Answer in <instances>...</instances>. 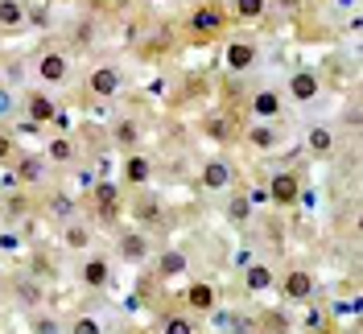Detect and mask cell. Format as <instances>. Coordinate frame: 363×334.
<instances>
[{
    "mask_svg": "<svg viewBox=\"0 0 363 334\" xmlns=\"http://www.w3.org/2000/svg\"><path fill=\"white\" fill-rule=\"evenodd\" d=\"M67 334H104V322L91 318V313H79V318L67 326Z\"/></svg>",
    "mask_w": 363,
    "mask_h": 334,
    "instance_id": "f1b7e54d",
    "label": "cell"
},
{
    "mask_svg": "<svg viewBox=\"0 0 363 334\" xmlns=\"http://www.w3.org/2000/svg\"><path fill=\"white\" fill-rule=\"evenodd\" d=\"M330 9H335V13H355L359 0H330Z\"/></svg>",
    "mask_w": 363,
    "mask_h": 334,
    "instance_id": "8d00e7d4",
    "label": "cell"
},
{
    "mask_svg": "<svg viewBox=\"0 0 363 334\" xmlns=\"http://www.w3.org/2000/svg\"><path fill=\"white\" fill-rule=\"evenodd\" d=\"M269 202L272 206H294L297 199H301V178L297 174H289V169H281V174H272L269 178Z\"/></svg>",
    "mask_w": 363,
    "mask_h": 334,
    "instance_id": "52a82bcc",
    "label": "cell"
},
{
    "mask_svg": "<svg viewBox=\"0 0 363 334\" xmlns=\"http://www.w3.org/2000/svg\"><path fill=\"white\" fill-rule=\"evenodd\" d=\"M149 4H165V0H149Z\"/></svg>",
    "mask_w": 363,
    "mask_h": 334,
    "instance_id": "ab89813d",
    "label": "cell"
},
{
    "mask_svg": "<svg viewBox=\"0 0 363 334\" xmlns=\"http://www.w3.org/2000/svg\"><path fill=\"white\" fill-rule=\"evenodd\" d=\"M45 165H50V161H45L42 153H25L21 161H17V169H13V174H17L21 186H38V182L45 178Z\"/></svg>",
    "mask_w": 363,
    "mask_h": 334,
    "instance_id": "ac0fdd59",
    "label": "cell"
},
{
    "mask_svg": "<svg viewBox=\"0 0 363 334\" xmlns=\"http://www.w3.org/2000/svg\"><path fill=\"white\" fill-rule=\"evenodd\" d=\"M272 281H277V272H272L264 260H252V265H244V289H248V293H269Z\"/></svg>",
    "mask_w": 363,
    "mask_h": 334,
    "instance_id": "2e32d148",
    "label": "cell"
},
{
    "mask_svg": "<svg viewBox=\"0 0 363 334\" xmlns=\"http://www.w3.org/2000/svg\"><path fill=\"white\" fill-rule=\"evenodd\" d=\"M0 289H4V285H0Z\"/></svg>",
    "mask_w": 363,
    "mask_h": 334,
    "instance_id": "60d3db41",
    "label": "cell"
},
{
    "mask_svg": "<svg viewBox=\"0 0 363 334\" xmlns=\"http://www.w3.org/2000/svg\"><path fill=\"white\" fill-rule=\"evenodd\" d=\"M74 153H79V149H74V140H70V136H50L42 157H45V161H54V165H70Z\"/></svg>",
    "mask_w": 363,
    "mask_h": 334,
    "instance_id": "ffe728a7",
    "label": "cell"
},
{
    "mask_svg": "<svg viewBox=\"0 0 363 334\" xmlns=\"http://www.w3.org/2000/svg\"><path fill=\"white\" fill-rule=\"evenodd\" d=\"M215 297H219V293H215V285L194 281V285L186 289V306H190V310H199V313H211V310H215Z\"/></svg>",
    "mask_w": 363,
    "mask_h": 334,
    "instance_id": "d6986e66",
    "label": "cell"
},
{
    "mask_svg": "<svg viewBox=\"0 0 363 334\" xmlns=\"http://www.w3.org/2000/svg\"><path fill=\"white\" fill-rule=\"evenodd\" d=\"M203 136H211V140H227V136H231V120H227L223 111L203 116Z\"/></svg>",
    "mask_w": 363,
    "mask_h": 334,
    "instance_id": "484cf974",
    "label": "cell"
},
{
    "mask_svg": "<svg viewBox=\"0 0 363 334\" xmlns=\"http://www.w3.org/2000/svg\"><path fill=\"white\" fill-rule=\"evenodd\" d=\"M29 334H67V326H62V318H54V313H33V318H29Z\"/></svg>",
    "mask_w": 363,
    "mask_h": 334,
    "instance_id": "4316f807",
    "label": "cell"
},
{
    "mask_svg": "<svg viewBox=\"0 0 363 334\" xmlns=\"http://www.w3.org/2000/svg\"><path fill=\"white\" fill-rule=\"evenodd\" d=\"M13 111H17V95H13V87L0 83V120H9Z\"/></svg>",
    "mask_w": 363,
    "mask_h": 334,
    "instance_id": "4dcf8cb0",
    "label": "cell"
},
{
    "mask_svg": "<svg viewBox=\"0 0 363 334\" xmlns=\"http://www.w3.org/2000/svg\"><path fill=\"white\" fill-rule=\"evenodd\" d=\"M227 219H231V223H248V219H252V202H248V199L227 202Z\"/></svg>",
    "mask_w": 363,
    "mask_h": 334,
    "instance_id": "f546056e",
    "label": "cell"
},
{
    "mask_svg": "<svg viewBox=\"0 0 363 334\" xmlns=\"http://www.w3.org/2000/svg\"><path fill=\"white\" fill-rule=\"evenodd\" d=\"M79 281H83L87 289H108V285H112V265H108V256H87L83 268H79Z\"/></svg>",
    "mask_w": 363,
    "mask_h": 334,
    "instance_id": "8fae6325",
    "label": "cell"
},
{
    "mask_svg": "<svg viewBox=\"0 0 363 334\" xmlns=\"http://www.w3.org/2000/svg\"><path fill=\"white\" fill-rule=\"evenodd\" d=\"M50 211H54V215H58V219H74V202H70L67 199V194H58V199H54V202H50Z\"/></svg>",
    "mask_w": 363,
    "mask_h": 334,
    "instance_id": "1f68e13d",
    "label": "cell"
},
{
    "mask_svg": "<svg viewBox=\"0 0 363 334\" xmlns=\"http://www.w3.org/2000/svg\"><path fill=\"white\" fill-rule=\"evenodd\" d=\"M306 149L314 157H335L339 153V128L335 124H310L306 128Z\"/></svg>",
    "mask_w": 363,
    "mask_h": 334,
    "instance_id": "ba28073f",
    "label": "cell"
},
{
    "mask_svg": "<svg viewBox=\"0 0 363 334\" xmlns=\"http://www.w3.org/2000/svg\"><path fill=\"white\" fill-rule=\"evenodd\" d=\"M62 247H70V252H87L91 247V227L79 219H70L67 227H62Z\"/></svg>",
    "mask_w": 363,
    "mask_h": 334,
    "instance_id": "44dd1931",
    "label": "cell"
},
{
    "mask_svg": "<svg viewBox=\"0 0 363 334\" xmlns=\"http://www.w3.org/2000/svg\"><path fill=\"white\" fill-rule=\"evenodd\" d=\"M161 334H199V330H194V318H186V313H169V318L161 322Z\"/></svg>",
    "mask_w": 363,
    "mask_h": 334,
    "instance_id": "83f0119b",
    "label": "cell"
},
{
    "mask_svg": "<svg viewBox=\"0 0 363 334\" xmlns=\"http://www.w3.org/2000/svg\"><path fill=\"white\" fill-rule=\"evenodd\" d=\"M0 186H4V190H13V186H21V182H17V174H0Z\"/></svg>",
    "mask_w": 363,
    "mask_h": 334,
    "instance_id": "74e56055",
    "label": "cell"
},
{
    "mask_svg": "<svg viewBox=\"0 0 363 334\" xmlns=\"http://www.w3.org/2000/svg\"><path fill=\"white\" fill-rule=\"evenodd\" d=\"M120 256H124V265H145L149 260V235L145 231H128L120 240Z\"/></svg>",
    "mask_w": 363,
    "mask_h": 334,
    "instance_id": "e0dca14e",
    "label": "cell"
},
{
    "mask_svg": "<svg viewBox=\"0 0 363 334\" xmlns=\"http://www.w3.org/2000/svg\"><path fill=\"white\" fill-rule=\"evenodd\" d=\"M133 219L153 223V219H157V202H140V206H133Z\"/></svg>",
    "mask_w": 363,
    "mask_h": 334,
    "instance_id": "836d02e7",
    "label": "cell"
},
{
    "mask_svg": "<svg viewBox=\"0 0 363 334\" xmlns=\"http://www.w3.org/2000/svg\"><path fill=\"white\" fill-rule=\"evenodd\" d=\"M157 272L165 277V281L182 277V272H186V252H178V247H165V252L157 256Z\"/></svg>",
    "mask_w": 363,
    "mask_h": 334,
    "instance_id": "603a6c76",
    "label": "cell"
},
{
    "mask_svg": "<svg viewBox=\"0 0 363 334\" xmlns=\"http://www.w3.org/2000/svg\"><path fill=\"white\" fill-rule=\"evenodd\" d=\"M281 128L277 124H260V120H252V128H248V145L256 149V153H277L281 149Z\"/></svg>",
    "mask_w": 363,
    "mask_h": 334,
    "instance_id": "4fadbf2b",
    "label": "cell"
},
{
    "mask_svg": "<svg viewBox=\"0 0 363 334\" xmlns=\"http://www.w3.org/2000/svg\"><path fill=\"white\" fill-rule=\"evenodd\" d=\"M281 293H285V301H294V306H306L310 297L318 293V281L310 268H289L285 272V281H281Z\"/></svg>",
    "mask_w": 363,
    "mask_h": 334,
    "instance_id": "8992f818",
    "label": "cell"
},
{
    "mask_svg": "<svg viewBox=\"0 0 363 334\" xmlns=\"http://www.w3.org/2000/svg\"><path fill=\"white\" fill-rule=\"evenodd\" d=\"M33 74L45 87H62V83H70V58L62 50H42L38 62H33Z\"/></svg>",
    "mask_w": 363,
    "mask_h": 334,
    "instance_id": "6da1fadb",
    "label": "cell"
},
{
    "mask_svg": "<svg viewBox=\"0 0 363 334\" xmlns=\"http://www.w3.org/2000/svg\"><path fill=\"white\" fill-rule=\"evenodd\" d=\"M120 87H124V74H120V67H112V62H99V67L87 74V91L95 99H116Z\"/></svg>",
    "mask_w": 363,
    "mask_h": 334,
    "instance_id": "277c9868",
    "label": "cell"
},
{
    "mask_svg": "<svg viewBox=\"0 0 363 334\" xmlns=\"http://www.w3.org/2000/svg\"><path fill=\"white\" fill-rule=\"evenodd\" d=\"M112 140L120 145V149H133V153H136V145H140V124H136L133 116H124V120H116V128H112Z\"/></svg>",
    "mask_w": 363,
    "mask_h": 334,
    "instance_id": "7402d4cb",
    "label": "cell"
},
{
    "mask_svg": "<svg viewBox=\"0 0 363 334\" xmlns=\"http://www.w3.org/2000/svg\"><path fill=\"white\" fill-rule=\"evenodd\" d=\"M13 153H17V140H13L9 133H0V161H9Z\"/></svg>",
    "mask_w": 363,
    "mask_h": 334,
    "instance_id": "e575fe53",
    "label": "cell"
},
{
    "mask_svg": "<svg viewBox=\"0 0 363 334\" xmlns=\"http://www.w3.org/2000/svg\"><path fill=\"white\" fill-rule=\"evenodd\" d=\"M120 182L124 186H149L153 182V161L145 153H128L124 157V169H120Z\"/></svg>",
    "mask_w": 363,
    "mask_h": 334,
    "instance_id": "7c38bea8",
    "label": "cell"
},
{
    "mask_svg": "<svg viewBox=\"0 0 363 334\" xmlns=\"http://www.w3.org/2000/svg\"><path fill=\"white\" fill-rule=\"evenodd\" d=\"M223 21H227V13L219 4H199V9L190 13V29H194L199 38H215V33L223 29Z\"/></svg>",
    "mask_w": 363,
    "mask_h": 334,
    "instance_id": "30bf717a",
    "label": "cell"
},
{
    "mask_svg": "<svg viewBox=\"0 0 363 334\" xmlns=\"http://www.w3.org/2000/svg\"><path fill=\"white\" fill-rule=\"evenodd\" d=\"M281 95L294 99V104H314L318 95H322V79H318V70H310V67L289 70V79H285V91H281Z\"/></svg>",
    "mask_w": 363,
    "mask_h": 334,
    "instance_id": "7a4b0ae2",
    "label": "cell"
},
{
    "mask_svg": "<svg viewBox=\"0 0 363 334\" xmlns=\"http://www.w3.org/2000/svg\"><path fill=\"white\" fill-rule=\"evenodd\" d=\"M269 9H272V0H231L235 21H260Z\"/></svg>",
    "mask_w": 363,
    "mask_h": 334,
    "instance_id": "cb8c5ba5",
    "label": "cell"
},
{
    "mask_svg": "<svg viewBox=\"0 0 363 334\" xmlns=\"http://www.w3.org/2000/svg\"><path fill=\"white\" fill-rule=\"evenodd\" d=\"M25 111H29V124H54V116H58V104L45 95V91H33L29 99H25Z\"/></svg>",
    "mask_w": 363,
    "mask_h": 334,
    "instance_id": "5bb4252c",
    "label": "cell"
},
{
    "mask_svg": "<svg viewBox=\"0 0 363 334\" xmlns=\"http://www.w3.org/2000/svg\"><path fill=\"white\" fill-rule=\"evenodd\" d=\"M248 111H252V120H260V124H277V120L285 116V95L277 87H260L252 95Z\"/></svg>",
    "mask_w": 363,
    "mask_h": 334,
    "instance_id": "3957f363",
    "label": "cell"
},
{
    "mask_svg": "<svg viewBox=\"0 0 363 334\" xmlns=\"http://www.w3.org/2000/svg\"><path fill=\"white\" fill-rule=\"evenodd\" d=\"M95 211H99V219L112 223L120 215V186L116 182H99L95 186Z\"/></svg>",
    "mask_w": 363,
    "mask_h": 334,
    "instance_id": "9a60e30c",
    "label": "cell"
},
{
    "mask_svg": "<svg viewBox=\"0 0 363 334\" xmlns=\"http://www.w3.org/2000/svg\"><path fill=\"white\" fill-rule=\"evenodd\" d=\"M199 182H203V190L219 194V190H227L235 182V169H231V161H223V157H211L203 165V174H199Z\"/></svg>",
    "mask_w": 363,
    "mask_h": 334,
    "instance_id": "9c48e42d",
    "label": "cell"
},
{
    "mask_svg": "<svg viewBox=\"0 0 363 334\" xmlns=\"http://www.w3.org/2000/svg\"><path fill=\"white\" fill-rule=\"evenodd\" d=\"M277 4H281V9H297V0H277Z\"/></svg>",
    "mask_w": 363,
    "mask_h": 334,
    "instance_id": "f35d334b",
    "label": "cell"
},
{
    "mask_svg": "<svg viewBox=\"0 0 363 334\" xmlns=\"http://www.w3.org/2000/svg\"><path fill=\"white\" fill-rule=\"evenodd\" d=\"M25 0H0V29H21L25 25Z\"/></svg>",
    "mask_w": 363,
    "mask_h": 334,
    "instance_id": "d4e9b609",
    "label": "cell"
},
{
    "mask_svg": "<svg viewBox=\"0 0 363 334\" xmlns=\"http://www.w3.org/2000/svg\"><path fill=\"white\" fill-rule=\"evenodd\" d=\"M54 128H58V136H67L70 133V116L62 108H58V116H54Z\"/></svg>",
    "mask_w": 363,
    "mask_h": 334,
    "instance_id": "d590c367",
    "label": "cell"
},
{
    "mask_svg": "<svg viewBox=\"0 0 363 334\" xmlns=\"http://www.w3.org/2000/svg\"><path fill=\"white\" fill-rule=\"evenodd\" d=\"M21 301H25V306H38V301H42V285H33V281H21Z\"/></svg>",
    "mask_w": 363,
    "mask_h": 334,
    "instance_id": "d6a6232c",
    "label": "cell"
},
{
    "mask_svg": "<svg viewBox=\"0 0 363 334\" xmlns=\"http://www.w3.org/2000/svg\"><path fill=\"white\" fill-rule=\"evenodd\" d=\"M256 42L252 38H231V42L223 45V67L231 70V74H248L252 67H256Z\"/></svg>",
    "mask_w": 363,
    "mask_h": 334,
    "instance_id": "5b68a950",
    "label": "cell"
}]
</instances>
